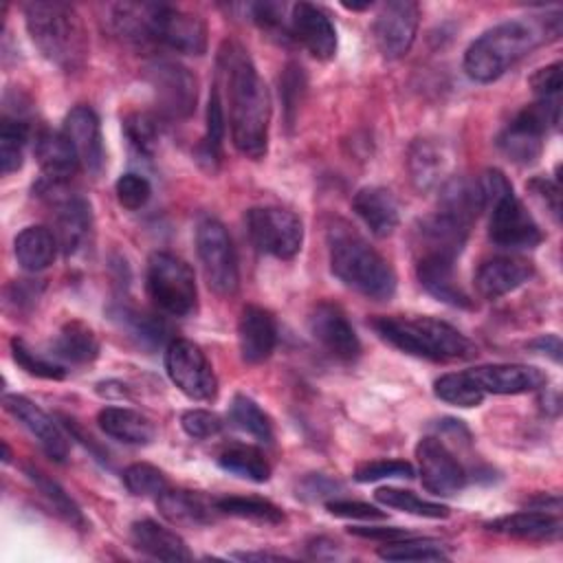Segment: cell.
<instances>
[{
    "instance_id": "cell-1",
    "label": "cell",
    "mask_w": 563,
    "mask_h": 563,
    "mask_svg": "<svg viewBox=\"0 0 563 563\" xmlns=\"http://www.w3.org/2000/svg\"><path fill=\"white\" fill-rule=\"evenodd\" d=\"M229 97V125L235 150L260 161L268 150L271 99L251 57L238 42H224L218 55Z\"/></svg>"
},
{
    "instance_id": "cell-2",
    "label": "cell",
    "mask_w": 563,
    "mask_h": 563,
    "mask_svg": "<svg viewBox=\"0 0 563 563\" xmlns=\"http://www.w3.org/2000/svg\"><path fill=\"white\" fill-rule=\"evenodd\" d=\"M561 33V15L539 20H508L482 33L464 53V70L473 81L488 84L526 57L548 37Z\"/></svg>"
},
{
    "instance_id": "cell-3",
    "label": "cell",
    "mask_w": 563,
    "mask_h": 563,
    "mask_svg": "<svg viewBox=\"0 0 563 563\" xmlns=\"http://www.w3.org/2000/svg\"><path fill=\"white\" fill-rule=\"evenodd\" d=\"M24 22L37 51L57 68L79 70L88 55V35L77 9L59 0H35L24 7Z\"/></svg>"
},
{
    "instance_id": "cell-4",
    "label": "cell",
    "mask_w": 563,
    "mask_h": 563,
    "mask_svg": "<svg viewBox=\"0 0 563 563\" xmlns=\"http://www.w3.org/2000/svg\"><path fill=\"white\" fill-rule=\"evenodd\" d=\"M328 244L330 268L347 288L376 301H387L394 297V268L356 231H352L345 222H336L328 231Z\"/></svg>"
},
{
    "instance_id": "cell-5",
    "label": "cell",
    "mask_w": 563,
    "mask_h": 563,
    "mask_svg": "<svg viewBox=\"0 0 563 563\" xmlns=\"http://www.w3.org/2000/svg\"><path fill=\"white\" fill-rule=\"evenodd\" d=\"M372 328L400 352L429 361H464L475 356V343L453 325L433 317H378Z\"/></svg>"
},
{
    "instance_id": "cell-6",
    "label": "cell",
    "mask_w": 563,
    "mask_h": 563,
    "mask_svg": "<svg viewBox=\"0 0 563 563\" xmlns=\"http://www.w3.org/2000/svg\"><path fill=\"white\" fill-rule=\"evenodd\" d=\"M484 209L490 211L488 235L504 249H534L543 235L534 218L512 191L510 180L499 169H486L477 178Z\"/></svg>"
},
{
    "instance_id": "cell-7",
    "label": "cell",
    "mask_w": 563,
    "mask_h": 563,
    "mask_svg": "<svg viewBox=\"0 0 563 563\" xmlns=\"http://www.w3.org/2000/svg\"><path fill=\"white\" fill-rule=\"evenodd\" d=\"M561 121V101L554 99H539L537 103L526 106L515 119L499 132L497 147L499 152L517 163L530 165L543 152V139L550 128H556Z\"/></svg>"
},
{
    "instance_id": "cell-8",
    "label": "cell",
    "mask_w": 563,
    "mask_h": 563,
    "mask_svg": "<svg viewBox=\"0 0 563 563\" xmlns=\"http://www.w3.org/2000/svg\"><path fill=\"white\" fill-rule=\"evenodd\" d=\"M145 284L158 310L172 317H187L196 310V277L185 260L165 251L152 253V257L147 260Z\"/></svg>"
},
{
    "instance_id": "cell-9",
    "label": "cell",
    "mask_w": 563,
    "mask_h": 563,
    "mask_svg": "<svg viewBox=\"0 0 563 563\" xmlns=\"http://www.w3.org/2000/svg\"><path fill=\"white\" fill-rule=\"evenodd\" d=\"M196 253L209 288L220 297H231L240 286L238 257L227 227L216 218H202L196 227Z\"/></svg>"
},
{
    "instance_id": "cell-10",
    "label": "cell",
    "mask_w": 563,
    "mask_h": 563,
    "mask_svg": "<svg viewBox=\"0 0 563 563\" xmlns=\"http://www.w3.org/2000/svg\"><path fill=\"white\" fill-rule=\"evenodd\" d=\"M253 246L277 260H292L301 251L303 224L284 207H253L244 216Z\"/></svg>"
},
{
    "instance_id": "cell-11",
    "label": "cell",
    "mask_w": 563,
    "mask_h": 563,
    "mask_svg": "<svg viewBox=\"0 0 563 563\" xmlns=\"http://www.w3.org/2000/svg\"><path fill=\"white\" fill-rule=\"evenodd\" d=\"M165 369L169 380L191 400H213L218 396V376L205 352L189 339H174L165 350Z\"/></svg>"
},
{
    "instance_id": "cell-12",
    "label": "cell",
    "mask_w": 563,
    "mask_h": 563,
    "mask_svg": "<svg viewBox=\"0 0 563 563\" xmlns=\"http://www.w3.org/2000/svg\"><path fill=\"white\" fill-rule=\"evenodd\" d=\"M145 77L156 95V103L167 119H187L196 110V77L178 62L154 59L145 68Z\"/></svg>"
},
{
    "instance_id": "cell-13",
    "label": "cell",
    "mask_w": 563,
    "mask_h": 563,
    "mask_svg": "<svg viewBox=\"0 0 563 563\" xmlns=\"http://www.w3.org/2000/svg\"><path fill=\"white\" fill-rule=\"evenodd\" d=\"M152 42L187 55L207 51V24L202 18L169 4H154Z\"/></svg>"
},
{
    "instance_id": "cell-14",
    "label": "cell",
    "mask_w": 563,
    "mask_h": 563,
    "mask_svg": "<svg viewBox=\"0 0 563 563\" xmlns=\"http://www.w3.org/2000/svg\"><path fill=\"white\" fill-rule=\"evenodd\" d=\"M420 22V7L411 0H394L380 7L372 33L378 51L387 59H398L409 53Z\"/></svg>"
},
{
    "instance_id": "cell-15",
    "label": "cell",
    "mask_w": 563,
    "mask_h": 563,
    "mask_svg": "<svg viewBox=\"0 0 563 563\" xmlns=\"http://www.w3.org/2000/svg\"><path fill=\"white\" fill-rule=\"evenodd\" d=\"M308 330L312 339L334 358L350 363L361 354V341L341 310V306L332 301H319L308 314Z\"/></svg>"
},
{
    "instance_id": "cell-16",
    "label": "cell",
    "mask_w": 563,
    "mask_h": 563,
    "mask_svg": "<svg viewBox=\"0 0 563 563\" xmlns=\"http://www.w3.org/2000/svg\"><path fill=\"white\" fill-rule=\"evenodd\" d=\"M422 486L433 495H455L466 484V473L440 438L427 435L416 446Z\"/></svg>"
},
{
    "instance_id": "cell-17",
    "label": "cell",
    "mask_w": 563,
    "mask_h": 563,
    "mask_svg": "<svg viewBox=\"0 0 563 563\" xmlns=\"http://www.w3.org/2000/svg\"><path fill=\"white\" fill-rule=\"evenodd\" d=\"M46 183L55 191V196L48 191V198L55 209V235H57L59 249L66 257L77 255L90 238V229H92L90 205L81 196H73V194L59 196L57 189L62 183H55V180H46Z\"/></svg>"
},
{
    "instance_id": "cell-18",
    "label": "cell",
    "mask_w": 563,
    "mask_h": 563,
    "mask_svg": "<svg viewBox=\"0 0 563 563\" xmlns=\"http://www.w3.org/2000/svg\"><path fill=\"white\" fill-rule=\"evenodd\" d=\"M288 33L317 59H332L336 55V29L330 15L312 2L292 4Z\"/></svg>"
},
{
    "instance_id": "cell-19",
    "label": "cell",
    "mask_w": 563,
    "mask_h": 563,
    "mask_svg": "<svg viewBox=\"0 0 563 563\" xmlns=\"http://www.w3.org/2000/svg\"><path fill=\"white\" fill-rule=\"evenodd\" d=\"M4 409L37 440L42 451L53 460V462H64L68 455V440L64 431L57 427V422L40 409L33 400L18 396V394H7L2 398Z\"/></svg>"
},
{
    "instance_id": "cell-20",
    "label": "cell",
    "mask_w": 563,
    "mask_h": 563,
    "mask_svg": "<svg viewBox=\"0 0 563 563\" xmlns=\"http://www.w3.org/2000/svg\"><path fill=\"white\" fill-rule=\"evenodd\" d=\"M475 383L482 387L484 394H526L534 389H543L548 376L543 369L523 363H493V365H477L468 369Z\"/></svg>"
},
{
    "instance_id": "cell-21",
    "label": "cell",
    "mask_w": 563,
    "mask_h": 563,
    "mask_svg": "<svg viewBox=\"0 0 563 563\" xmlns=\"http://www.w3.org/2000/svg\"><path fill=\"white\" fill-rule=\"evenodd\" d=\"M62 130L75 145L81 167L92 176L101 174L106 152H103L99 117L95 114V110L90 106H75L66 114Z\"/></svg>"
},
{
    "instance_id": "cell-22",
    "label": "cell",
    "mask_w": 563,
    "mask_h": 563,
    "mask_svg": "<svg viewBox=\"0 0 563 563\" xmlns=\"http://www.w3.org/2000/svg\"><path fill=\"white\" fill-rule=\"evenodd\" d=\"M277 343V323L275 317L255 303L242 308L238 319V345L240 356L249 365L266 361Z\"/></svg>"
},
{
    "instance_id": "cell-23",
    "label": "cell",
    "mask_w": 563,
    "mask_h": 563,
    "mask_svg": "<svg viewBox=\"0 0 563 563\" xmlns=\"http://www.w3.org/2000/svg\"><path fill=\"white\" fill-rule=\"evenodd\" d=\"M416 275L420 286L442 303L453 308H473V299L455 282V260L438 253L418 255Z\"/></svg>"
},
{
    "instance_id": "cell-24",
    "label": "cell",
    "mask_w": 563,
    "mask_h": 563,
    "mask_svg": "<svg viewBox=\"0 0 563 563\" xmlns=\"http://www.w3.org/2000/svg\"><path fill=\"white\" fill-rule=\"evenodd\" d=\"M468 229L471 224L435 209L431 216L422 218L416 229L418 255L438 253L455 260L468 238Z\"/></svg>"
},
{
    "instance_id": "cell-25",
    "label": "cell",
    "mask_w": 563,
    "mask_h": 563,
    "mask_svg": "<svg viewBox=\"0 0 563 563\" xmlns=\"http://www.w3.org/2000/svg\"><path fill=\"white\" fill-rule=\"evenodd\" d=\"M532 277V264L512 257V255H501L486 260L477 273H475V288L484 299H499L521 284H526Z\"/></svg>"
},
{
    "instance_id": "cell-26",
    "label": "cell",
    "mask_w": 563,
    "mask_h": 563,
    "mask_svg": "<svg viewBox=\"0 0 563 563\" xmlns=\"http://www.w3.org/2000/svg\"><path fill=\"white\" fill-rule=\"evenodd\" d=\"M486 528L493 532L508 534L515 539H526V541H556L561 537L563 523L556 512L532 508V510L497 517L488 521Z\"/></svg>"
},
{
    "instance_id": "cell-27",
    "label": "cell",
    "mask_w": 563,
    "mask_h": 563,
    "mask_svg": "<svg viewBox=\"0 0 563 563\" xmlns=\"http://www.w3.org/2000/svg\"><path fill=\"white\" fill-rule=\"evenodd\" d=\"M35 158H37L46 180H55V183L68 180L81 167L77 150L70 143V139L64 134V130L40 132L37 141H35Z\"/></svg>"
},
{
    "instance_id": "cell-28",
    "label": "cell",
    "mask_w": 563,
    "mask_h": 563,
    "mask_svg": "<svg viewBox=\"0 0 563 563\" xmlns=\"http://www.w3.org/2000/svg\"><path fill=\"white\" fill-rule=\"evenodd\" d=\"M354 213L376 238H387L398 227V202L385 187H363L352 198Z\"/></svg>"
},
{
    "instance_id": "cell-29",
    "label": "cell",
    "mask_w": 563,
    "mask_h": 563,
    "mask_svg": "<svg viewBox=\"0 0 563 563\" xmlns=\"http://www.w3.org/2000/svg\"><path fill=\"white\" fill-rule=\"evenodd\" d=\"M130 539L139 552H143L152 559H161V561H189L191 559V552L187 550V543L180 539V534L156 523L154 519L134 521L130 528Z\"/></svg>"
},
{
    "instance_id": "cell-30",
    "label": "cell",
    "mask_w": 563,
    "mask_h": 563,
    "mask_svg": "<svg viewBox=\"0 0 563 563\" xmlns=\"http://www.w3.org/2000/svg\"><path fill=\"white\" fill-rule=\"evenodd\" d=\"M97 422L106 435L134 446L150 444L156 435L154 422L141 411L128 407H103L97 413Z\"/></svg>"
},
{
    "instance_id": "cell-31",
    "label": "cell",
    "mask_w": 563,
    "mask_h": 563,
    "mask_svg": "<svg viewBox=\"0 0 563 563\" xmlns=\"http://www.w3.org/2000/svg\"><path fill=\"white\" fill-rule=\"evenodd\" d=\"M156 506L167 521L185 528L211 523L213 510H216V504H207L205 497L191 490H174V488H165L156 497Z\"/></svg>"
},
{
    "instance_id": "cell-32",
    "label": "cell",
    "mask_w": 563,
    "mask_h": 563,
    "mask_svg": "<svg viewBox=\"0 0 563 563\" xmlns=\"http://www.w3.org/2000/svg\"><path fill=\"white\" fill-rule=\"evenodd\" d=\"M57 249H59V242H57L55 231H51L48 227H42V224L24 227L15 235V242H13L15 260L29 273L48 268L57 255Z\"/></svg>"
},
{
    "instance_id": "cell-33",
    "label": "cell",
    "mask_w": 563,
    "mask_h": 563,
    "mask_svg": "<svg viewBox=\"0 0 563 563\" xmlns=\"http://www.w3.org/2000/svg\"><path fill=\"white\" fill-rule=\"evenodd\" d=\"M99 354V341L95 332L81 321H68L51 341V356L55 361H66L84 365L95 361Z\"/></svg>"
},
{
    "instance_id": "cell-34",
    "label": "cell",
    "mask_w": 563,
    "mask_h": 563,
    "mask_svg": "<svg viewBox=\"0 0 563 563\" xmlns=\"http://www.w3.org/2000/svg\"><path fill=\"white\" fill-rule=\"evenodd\" d=\"M407 165H409L413 187L418 191H429L440 183L446 161H444L442 150L435 143H431L427 139H418L409 147Z\"/></svg>"
},
{
    "instance_id": "cell-35",
    "label": "cell",
    "mask_w": 563,
    "mask_h": 563,
    "mask_svg": "<svg viewBox=\"0 0 563 563\" xmlns=\"http://www.w3.org/2000/svg\"><path fill=\"white\" fill-rule=\"evenodd\" d=\"M224 108H222V97L218 86L211 90L209 95V103H207V130L202 141L196 147V156L198 161L213 172L222 158V139H224Z\"/></svg>"
},
{
    "instance_id": "cell-36",
    "label": "cell",
    "mask_w": 563,
    "mask_h": 563,
    "mask_svg": "<svg viewBox=\"0 0 563 563\" xmlns=\"http://www.w3.org/2000/svg\"><path fill=\"white\" fill-rule=\"evenodd\" d=\"M218 464L227 473L251 479L255 484L271 479L268 460L264 457V453L257 446H251V444H233V446L224 449L218 457Z\"/></svg>"
},
{
    "instance_id": "cell-37",
    "label": "cell",
    "mask_w": 563,
    "mask_h": 563,
    "mask_svg": "<svg viewBox=\"0 0 563 563\" xmlns=\"http://www.w3.org/2000/svg\"><path fill=\"white\" fill-rule=\"evenodd\" d=\"M110 314L143 347H156L167 336V325L161 317L139 312V310L125 308V306L110 308Z\"/></svg>"
},
{
    "instance_id": "cell-38",
    "label": "cell",
    "mask_w": 563,
    "mask_h": 563,
    "mask_svg": "<svg viewBox=\"0 0 563 563\" xmlns=\"http://www.w3.org/2000/svg\"><path fill=\"white\" fill-rule=\"evenodd\" d=\"M213 504H216V510L222 515H231V517H240V519H249V521H257V523H268V526H277L284 521L282 508L262 497L231 495V497H220Z\"/></svg>"
},
{
    "instance_id": "cell-39",
    "label": "cell",
    "mask_w": 563,
    "mask_h": 563,
    "mask_svg": "<svg viewBox=\"0 0 563 563\" xmlns=\"http://www.w3.org/2000/svg\"><path fill=\"white\" fill-rule=\"evenodd\" d=\"M433 394L440 400L455 405V407H477V405H482V400L486 396L468 369L442 374L433 383Z\"/></svg>"
},
{
    "instance_id": "cell-40",
    "label": "cell",
    "mask_w": 563,
    "mask_h": 563,
    "mask_svg": "<svg viewBox=\"0 0 563 563\" xmlns=\"http://www.w3.org/2000/svg\"><path fill=\"white\" fill-rule=\"evenodd\" d=\"M229 420L244 433L253 435L255 440L260 442H273V422L271 418L260 409V405L244 396V394H238L233 396L231 400V407H229Z\"/></svg>"
},
{
    "instance_id": "cell-41",
    "label": "cell",
    "mask_w": 563,
    "mask_h": 563,
    "mask_svg": "<svg viewBox=\"0 0 563 563\" xmlns=\"http://www.w3.org/2000/svg\"><path fill=\"white\" fill-rule=\"evenodd\" d=\"M378 556L385 561H446L449 559L440 541L413 539V537L387 541L383 548H378Z\"/></svg>"
},
{
    "instance_id": "cell-42",
    "label": "cell",
    "mask_w": 563,
    "mask_h": 563,
    "mask_svg": "<svg viewBox=\"0 0 563 563\" xmlns=\"http://www.w3.org/2000/svg\"><path fill=\"white\" fill-rule=\"evenodd\" d=\"M374 497H376V501H380L387 508H396V510H402V512H409V515H416V517L444 519L449 515L446 506L429 501V499H422V497H418L411 490H402V488H394V486L378 488L374 493Z\"/></svg>"
},
{
    "instance_id": "cell-43",
    "label": "cell",
    "mask_w": 563,
    "mask_h": 563,
    "mask_svg": "<svg viewBox=\"0 0 563 563\" xmlns=\"http://www.w3.org/2000/svg\"><path fill=\"white\" fill-rule=\"evenodd\" d=\"M26 141H29V125L22 119L4 117L2 123H0V167H2V174H13L22 167Z\"/></svg>"
},
{
    "instance_id": "cell-44",
    "label": "cell",
    "mask_w": 563,
    "mask_h": 563,
    "mask_svg": "<svg viewBox=\"0 0 563 563\" xmlns=\"http://www.w3.org/2000/svg\"><path fill=\"white\" fill-rule=\"evenodd\" d=\"M29 479L35 484V488L51 501V506L55 508L57 515H62L70 526H77V528H84L86 526V519L79 510V506L70 499V495L51 477H46L42 471L33 468V466H26L24 468Z\"/></svg>"
},
{
    "instance_id": "cell-45",
    "label": "cell",
    "mask_w": 563,
    "mask_h": 563,
    "mask_svg": "<svg viewBox=\"0 0 563 563\" xmlns=\"http://www.w3.org/2000/svg\"><path fill=\"white\" fill-rule=\"evenodd\" d=\"M11 352H13V361L29 374L37 376V378H46V380H62L66 376V369L59 361L48 358L35 350H31L22 339H13L11 341Z\"/></svg>"
},
{
    "instance_id": "cell-46",
    "label": "cell",
    "mask_w": 563,
    "mask_h": 563,
    "mask_svg": "<svg viewBox=\"0 0 563 563\" xmlns=\"http://www.w3.org/2000/svg\"><path fill=\"white\" fill-rule=\"evenodd\" d=\"M123 484L136 497H158L167 488V477L147 462H134L123 471Z\"/></svg>"
},
{
    "instance_id": "cell-47",
    "label": "cell",
    "mask_w": 563,
    "mask_h": 563,
    "mask_svg": "<svg viewBox=\"0 0 563 563\" xmlns=\"http://www.w3.org/2000/svg\"><path fill=\"white\" fill-rule=\"evenodd\" d=\"M123 132L139 154L152 156L158 145V125L145 112H132L123 119Z\"/></svg>"
},
{
    "instance_id": "cell-48",
    "label": "cell",
    "mask_w": 563,
    "mask_h": 563,
    "mask_svg": "<svg viewBox=\"0 0 563 563\" xmlns=\"http://www.w3.org/2000/svg\"><path fill=\"white\" fill-rule=\"evenodd\" d=\"M114 191H117V200H119L121 207H125L130 211H136L150 200L152 185L145 176L128 172V174L119 176V180L114 185Z\"/></svg>"
},
{
    "instance_id": "cell-49",
    "label": "cell",
    "mask_w": 563,
    "mask_h": 563,
    "mask_svg": "<svg viewBox=\"0 0 563 563\" xmlns=\"http://www.w3.org/2000/svg\"><path fill=\"white\" fill-rule=\"evenodd\" d=\"M413 466L405 460H374V462H365L361 466H356L354 471V479L356 482H378V479H389V477H405L411 479Z\"/></svg>"
},
{
    "instance_id": "cell-50",
    "label": "cell",
    "mask_w": 563,
    "mask_h": 563,
    "mask_svg": "<svg viewBox=\"0 0 563 563\" xmlns=\"http://www.w3.org/2000/svg\"><path fill=\"white\" fill-rule=\"evenodd\" d=\"M183 431L194 440H209L222 431V418L207 409H187L180 416Z\"/></svg>"
},
{
    "instance_id": "cell-51",
    "label": "cell",
    "mask_w": 563,
    "mask_h": 563,
    "mask_svg": "<svg viewBox=\"0 0 563 563\" xmlns=\"http://www.w3.org/2000/svg\"><path fill=\"white\" fill-rule=\"evenodd\" d=\"M303 86H306L303 68L297 66V64H288L286 70H284V77H282V88H279V95H282L284 106L288 110V123L292 121V114L299 108V99H301Z\"/></svg>"
},
{
    "instance_id": "cell-52",
    "label": "cell",
    "mask_w": 563,
    "mask_h": 563,
    "mask_svg": "<svg viewBox=\"0 0 563 563\" xmlns=\"http://www.w3.org/2000/svg\"><path fill=\"white\" fill-rule=\"evenodd\" d=\"M530 194L545 207V211H550V216L559 222L561 218V187L556 180H550L545 176H534L528 183Z\"/></svg>"
},
{
    "instance_id": "cell-53",
    "label": "cell",
    "mask_w": 563,
    "mask_h": 563,
    "mask_svg": "<svg viewBox=\"0 0 563 563\" xmlns=\"http://www.w3.org/2000/svg\"><path fill=\"white\" fill-rule=\"evenodd\" d=\"M561 62H554L550 66L539 68L530 77V88L539 99H554L561 92Z\"/></svg>"
},
{
    "instance_id": "cell-54",
    "label": "cell",
    "mask_w": 563,
    "mask_h": 563,
    "mask_svg": "<svg viewBox=\"0 0 563 563\" xmlns=\"http://www.w3.org/2000/svg\"><path fill=\"white\" fill-rule=\"evenodd\" d=\"M336 490H341V482H336L328 475H321V473H312V475L303 477L297 486V495L301 499H310V501L332 497Z\"/></svg>"
},
{
    "instance_id": "cell-55",
    "label": "cell",
    "mask_w": 563,
    "mask_h": 563,
    "mask_svg": "<svg viewBox=\"0 0 563 563\" xmlns=\"http://www.w3.org/2000/svg\"><path fill=\"white\" fill-rule=\"evenodd\" d=\"M325 508L334 517L343 519H385V512L376 506H369L365 501H350V499H330L325 501Z\"/></svg>"
},
{
    "instance_id": "cell-56",
    "label": "cell",
    "mask_w": 563,
    "mask_h": 563,
    "mask_svg": "<svg viewBox=\"0 0 563 563\" xmlns=\"http://www.w3.org/2000/svg\"><path fill=\"white\" fill-rule=\"evenodd\" d=\"M352 534L356 537H365V539H380V541H396V539H405L409 537V532H405L402 528H378V526H369V528H350Z\"/></svg>"
},
{
    "instance_id": "cell-57",
    "label": "cell",
    "mask_w": 563,
    "mask_h": 563,
    "mask_svg": "<svg viewBox=\"0 0 563 563\" xmlns=\"http://www.w3.org/2000/svg\"><path fill=\"white\" fill-rule=\"evenodd\" d=\"M530 350L534 352H541L545 356H550L554 363L561 361V339L556 334H539L537 339H532L528 343Z\"/></svg>"
},
{
    "instance_id": "cell-58",
    "label": "cell",
    "mask_w": 563,
    "mask_h": 563,
    "mask_svg": "<svg viewBox=\"0 0 563 563\" xmlns=\"http://www.w3.org/2000/svg\"><path fill=\"white\" fill-rule=\"evenodd\" d=\"M231 556L240 561H288V556L273 552H233Z\"/></svg>"
},
{
    "instance_id": "cell-59",
    "label": "cell",
    "mask_w": 563,
    "mask_h": 563,
    "mask_svg": "<svg viewBox=\"0 0 563 563\" xmlns=\"http://www.w3.org/2000/svg\"><path fill=\"white\" fill-rule=\"evenodd\" d=\"M2 451H4V455H2V460H4V462H9V460H11V451H9V446H7V442H2Z\"/></svg>"
}]
</instances>
